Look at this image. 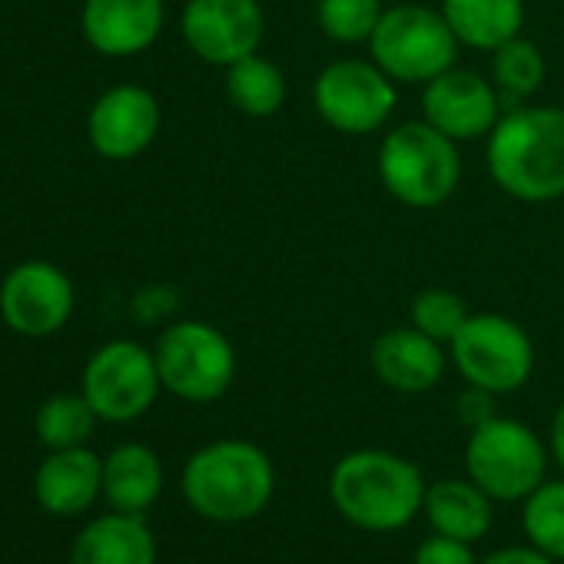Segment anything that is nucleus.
<instances>
[{
    "instance_id": "f257e3e1",
    "label": "nucleus",
    "mask_w": 564,
    "mask_h": 564,
    "mask_svg": "<svg viewBox=\"0 0 564 564\" xmlns=\"http://www.w3.org/2000/svg\"><path fill=\"white\" fill-rule=\"evenodd\" d=\"M495 186L518 203H554L564 196V110L511 107L485 140Z\"/></svg>"
},
{
    "instance_id": "f03ea898",
    "label": "nucleus",
    "mask_w": 564,
    "mask_h": 564,
    "mask_svg": "<svg viewBox=\"0 0 564 564\" xmlns=\"http://www.w3.org/2000/svg\"><path fill=\"white\" fill-rule=\"evenodd\" d=\"M425 475L415 462L386 452L359 448L336 462L329 475V498L343 521L369 534H392L409 528L425 505Z\"/></svg>"
},
{
    "instance_id": "7ed1b4c3",
    "label": "nucleus",
    "mask_w": 564,
    "mask_h": 564,
    "mask_svg": "<svg viewBox=\"0 0 564 564\" xmlns=\"http://www.w3.org/2000/svg\"><path fill=\"white\" fill-rule=\"evenodd\" d=\"M186 505L216 524H239L265 511L275 495L272 458L246 438H219L203 445L183 465Z\"/></svg>"
},
{
    "instance_id": "20e7f679",
    "label": "nucleus",
    "mask_w": 564,
    "mask_h": 564,
    "mask_svg": "<svg viewBox=\"0 0 564 564\" xmlns=\"http://www.w3.org/2000/svg\"><path fill=\"white\" fill-rule=\"evenodd\" d=\"M376 166L389 196L409 209H435L448 203L462 183L458 143L429 120L392 127L379 143Z\"/></svg>"
},
{
    "instance_id": "39448f33",
    "label": "nucleus",
    "mask_w": 564,
    "mask_h": 564,
    "mask_svg": "<svg viewBox=\"0 0 564 564\" xmlns=\"http://www.w3.org/2000/svg\"><path fill=\"white\" fill-rule=\"evenodd\" d=\"M458 37L452 34L442 11L425 4H395L386 8L372 41L369 57L395 80L425 87L438 74L452 70L458 61Z\"/></svg>"
},
{
    "instance_id": "423d86ee",
    "label": "nucleus",
    "mask_w": 564,
    "mask_h": 564,
    "mask_svg": "<svg viewBox=\"0 0 564 564\" xmlns=\"http://www.w3.org/2000/svg\"><path fill=\"white\" fill-rule=\"evenodd\" d=\"M465 471L491 501H524L547 471V448L531 425L495 415L468 432Z\"/></svg>"
},
{
    "instance_id": "0eeeda50",
    "label": "nucleus",
    "mask_w": 564,
    "mask_h": 564,
    "mask_svg": "<svg viewBox=\"0 0 564 564\" xmlns=\"http://www.w3.org/2000/svg\"><path fill=\"white\" fill-rule=\"evenodd\" d=\"M160 382L183 402H216L236 379V349L216 326L203 319L173 323L153 346Z\"/></svg>"
},
{
    "instance_id": "6e6552de",
    "label": "nucleus",
    "mask_w": 564,
    "mask_h": 564,
    "mask_svg": "<svg viewBox=\"0 0 564 564\" xmlns=\"http://www.w3.org/2000/svg\"><path fill=\"white\" fill-rule=\"evenodd\" d=\"M448 349L465 386H478L495 395L518 392L534 372L531 336L521 323L501 313H471Z\"/></svg>"
},
{
    "instance_id": "1a4fd4ad",
    "label": "nucleus",
    "mask_w": 564,
    "mask_h": 564,
    "mask_svg": "<svg viewBox=\"0 0 564 564\" xmlns=\"http://www.w3.org/2000/svg\"><path fill=\"white\" fill-rule=\"evenodd\" d=\"M313 107L346 137L382 130L399 107V84L376 61H336L313 80Z\"/></svg>"
},
{
    "instance_id": "9d476101",
    "label": "nucleus",
    "mask_w": 564,
    "mask_h": 564,
    "mask_svg": "<svg viewBox=\"0 0 564 564\" xmlns=\"http://www.w3.org/2000/svg\"><path fill=\"white\" fill-rule=\"evenodd\" d=\"M163 382L153 349L130 339L100 346L84 369V395L104 422H133L156 402Z\"/></svg>"
},
{
    "instance_id": "9b49d317",
    "label": "nucleus",
    "mask_w": 564,
    "mask_h": 564,
    "mask_svg": "<svg viewBox=\"0 0 564 564\" xmlns=\"http://www.w3.org/2000/svg\"><path fill=\"white\" fill-rule=\"evenodd\" d=\"M186 47L213 67L259 54L265 37V11L259 0H186L180 14Z\"/></svg>"
},
{
    "instance_id": "f8f14e48",
    "label": "nucleus",
    "mask_w": 564,
    "mask_h": 564,
    "mask_svg": "<svg viewBox=\"0 0 564 564\" xmlns=\"http://www.w3.org/2000/svg\"><path fill=\"white\" fill-rule=\"evenodd\" d=\"M70 313L74 282L54 262H21L18 269L8 272L4 286H0V316L21 336H54L70 323Z\"/></svg>"
},
{
    "instance_id": "ddd939ff",
    "label": "nucleus",
    "mask_w": 564,
    "mask_h": 564,
    "mask_svg": "<svg viewBox=\"0 0 564 564\" xmlns=\"http://www.w3.org/2000/svg\"><path fill=\"white\" fill-rule=\"evenodd\" d=\"M505 113L498 87L478 70L452 67L422 87V120L452 137L455 143L488 140Z\"/></svg>"
},
{
    "instance_id": "4468645a",
    "label": "nucleus",
    "mask_w": 564,
    "mask_h": 564,
    "mask_svg": "<svg viewBox=\"0 0 564 564\" xmlns=\"http://www.w3.org/2000/svg\"><path fill=\"white\" fill-rule=\"evenodd\" d=\"M160 133V104L147 87L120 84L107 90L87 117L90 147L104 160H133L140 156Z\"/></svg>"
},
{
    "instance_id": "2eb2a0df",
    "label": "nucleus",
    "mask_w": 564,
    "mask_h": 564,
    "mask_svg": "<svg viewBox=\"0 0 564 564\" xmlns=\"http://www.w3.org/2000/svg\"><path fill=\"white\" fill-rule=\"evenodd\" d=\"M166 24L163 0H87L80 28L104 57H133L156 44Z\"/></svg>"
},
{
    "instance_id": "dca6fc26",
    "label": "nucleus",
    "mask_w": 564,
    "mask_h": 564,
    "mask_svg": "<svg viewBox=\"0 0 564 564\" xmlns=\"http://www.w3.org/2000/svg\"><path fill=\"white\" fill-rule=\"evenodd\" d=\"M445 349L415 326H399L372 343V369L382 386L402 395H422L445 376Z\"/></svg>"
},
{
    "instance_id": "f3484780",
    "label": "nucleus",
    "mask_w": 564,
    "mask_h": 564,
    "mask_svg": "<svg viewBox=\"0 0 564 564\" xmlns=\"http://www.w3.org/2000/svg\"><path fill=\"white\" fill-rule=\"evenodd\" d=\"M104 491V458L90 448H61L34 475V495L51 514H80Z\"/></svg>"
},
{
    "instance_id": "a211bd4d",
    "label": "nucleus",
    "mask_w": 564,
    "mask_h": 564,
    "mask_svg": "<svg viewBox=\"0 0 564 564\" xmlns=\"http://www.w3.org/2000/svg\"><path fill=\"white\" fill-rule=\"evenodd\" d=\"M70 564H156V538L143 514L113 511L77 534Z\"/></svg>"
},
{
    "instance_id": "6ab92c4d",
    "label": "nucleus",
    "mask_w": 564,
    "mask_h": 564,
    "mask_svg": "<svg viewBox=\"0 0 564 564\" xmlns=\"http://www.w3.org/2000/svg\"><path fill=\"white\" fill-rule=\"evenodd\" d=\"M495 501L471 478H438L425 491V518L435 534H448L458 541H481L491 531Z\"/></svg>"
},
{
    "instance_id": "aec40b11",
    "label": "nucleus",
    "mask_w": 564,
    "mask_h": 564,
    "mask_svg": "<svg viewBox=\"0 0 564 564\" xmlns=\"http://www.w3.org/2000/svg\"><path fill=\"white\" fill-rule=\"evenodd\" d=\"M163 491V462L153 448L127 442L104 458V495L113 511L143 514Z\"/></svg>"
},
{
    "instance_id": "412c9836",
    "label": "nucleus",
    "mask_w": 564,
    "mask_h": 564,
    "mask_svg": "<svg viewBox=\"0 0 564 564\" xmlns=\"http://www.w3.org/2000/svg\"><path fill=\"white\" fill-rule=\"evenodd\" d=\"M438 11L458 44L471 51L491 54L524 31V0H442Z\"/></svg>"
},
{
    "instance_id": "4be33fe9",
    "label": "nucleus",
    "mask_w": 564,
    "mask_h": 564,
    "mask_svg": "<svg viewBox=\"0 0 564 564\" xmlns=\"http://www.w3.org/2000/svg\"><path fill=\"white\" fill-rule=\"evenodd\" d=\"M226 97L232 110H239L242 117L269 120L286 104V77L269 57L249 54L226 67Z\"/></svg>"
},
{
    "instance_id": "5701e85b",
    "label": "nucleus",
    "mask_w": 564,
    "mask_h": 564,
    "mask_svg": "<svg viewBox=\"0 0 564 564\" xmlns=\"http://www.w3.org/2000/svg\"><path fill=\"white\" fill-rule=\"evenodd\" d=\"M544 77H547L544 54L528 37H514L498 51H491V84L498 87L505 110L521 107V100L538 94Z\"/></svg>"
},
{
    "instance_id": "b1692460",
    "label": "nucleus",
    "mask_w": 564,
    "mask_h": 564,
    "mask_svg": "<svg viewBox=\"0 0 564 564\" xmlns=\"http://www.w3.org/2000/svg\"><path fill=\"white\" fill-rule=\"evenodd\" d=\"M521 528L528 544L564 564V478L541 481L521 501Z\"/></svg>"
},
{
    "instance_id": "393cba45",
    "label": "nucleus",
    "mask_w": 564,
    "mask_h": 564,
    "mask_svg": "<svg viewBox=\"0 0 564 564\" xmlns=\"http://www.w3.org/2000/svg\"><path fill=\"white\" fill-rule=\"evenodd\" d=\"M97 412L87 395H54L37 412V438L51 448H80L97 425Z\"/></svg>"
},
{
    "instance_id": "a878e982",
    "label": "nucleus",
    "mask_w": 564,
    "mask_h": 564,
    "mask_svg": "<svg viewBox=\"0 0 564 564\" xmlns=\"http://www.w3.org/2000/svg\"><path fill=\"white\" fill-rule=\"evenodd\" d=\"M382 14V0H316V24L336 44H369Z\"/></svg>"
},
{
    "instance_id": "bb28decb",
    "label": "nucleus",
    "mask_w": 564,
    "mask_h": 564,
    "mask_svg": "<svg viewBox=\"0 0 564 564\" xmlns=\"http://www.w3.org/2000/svg\"><path fill=\"white\" fill-rule=\"evenodd\" d=\"M468 316H471V313H468L465 300H462L458 293L445 290V286H429V290H422V293L412 300V306H409L412 326L422 329L425 336H432V339L442 343V346H448V343L462 333V326L468 323Z\"/></svg>"
},
{
    "instance_id": "cd10ccee",
    "label": "nucleus",
    "mask_w": 564,
    "mask_h": 564,
    "mask_svg": "<svg viewBox=\"0 0 564 564\" xmlns=\"http://www.w3.org/2000/svg\"><path fill=\"white\" fill-rule=\"evenodd\" d=\"M412 564H478V557L468 541H458L448 534H432L415 547Z\"/></svg>"
},
{
    "instance_id": "c85d7f7f",
    "label": "nucleus",
    "mask_w": 564,
    "mask_h": 564,
    "mask_svg": "<svg viewBox=\"0 0 564 564\" xmlns=\"http://www.w3.org/2000/svg\"><path fill=\"white\" fill-rule=\"evenodd\" d=\"M495 392H488V389H478V386H468L462 395H458V402H455V415H458V422L471 432V429H478V425H485V422H491L498 412H495Z\"/></svg>"
},
{
    "instance_id": "c756f323",
    "label": "nucleus",
    "mask_w": 564,
    "mask_h": 564,
    "mask_svg": "<svg viewBox=\"0 0 564 564\" xmlns=\"http://www.w3.org/2000/svg\"><path fill=\"white\" fill-rule=\"evenodd\" d=\"M478 564H557L554 557H547L544 551H538L534 544H511V547H498L488 557H481Z\"/></svg>"
},
{
    "instance_id": "7c9ffc66",
    "label": "nucleus",
    "mask_w": 564,
    "mask_h": 564,
    "mask_svg": "<svg viewBox=\"0 0 564 564\" xmlns=\"http://www.w3.org/2000/svg\"><path fill=\"white\" fill-rule=\"evenodd\" d=\"M547 452H551V458H554V462L561 465V471H564V402L557 405V412H554V419H551Z\"/></svg>"
}]
</instances>
